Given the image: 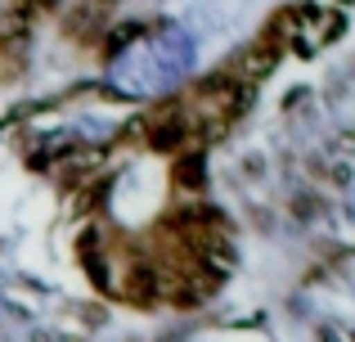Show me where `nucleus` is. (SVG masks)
Returning <instances> with one entry per match:
<instances>
[]
</instances>
